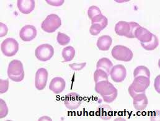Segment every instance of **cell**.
Returning a JSON list of instances; mask_svg holds the SVG:
<instances>
[{"instance_id": "cell-1", "label": "cell", "mask_w": 160, "mask_h": 121, "mask_svg": "<svg viewBox=\"0 0 160 121\" xmlns=\"http://www.w3.org/2000/svg\"><path fill=\"white\" fill-rule=\"evenodd\" d=\"M95 91L100 94L105 102L112 103L118 96V89L108 81H102L96 83Z\"/></svg>"}, {"instance_id": "cell-2", "label": "cell", "mask_w": 160, "mask_h": 121, "mask_svg": "<svg viewBox=\"0 0 160 121\" xmlns=\"http://www.w3.org/2000/svg\"><path fill=\"white\" fill-rule=\"evenodd\" d=\"M150 84L149 78L142 76L135 77L132 84L128 88V93L132 98L138 94L145 93V91Z\"/></svg>"}, {"instance_id": "cell-3", "label": "cell", "mask_w": 160, "mask_h": 121, "mask_svg": "<svg viewBox=\"0 0 160 121\" xmlns=\"http://www.w3.org/2000/svg\"><path fill=\"white\" fill-rule=\"evenodd\" d=\"M8 75L9 79L14 82L23 80L24 71L22 62L18 60H12L8 65Z\"/></svg>"}, {"instance_id": "cell-4", "label": "cell", "mask_w": 160, "mask_h": 121, "mask_svg": "<svg viewBox=\"0 0 160 121\" xmlns=\"http://www.w3.org/2000/svg\"><path fill=\"white\" fill-rule=\"evenodd\" d=\"M62 24L60 17L55 14H49L42 22L41 28L47 33H53L58 29Z\"/></svg>"}, {"instance_id": "cell-5", "label": "cell", "mask_w": 160, "mask_h": 121, "mask_svg": "<svg viewBox=\"0 0 160 121\" xmlns=\"http://www.w3.org/2000/svg\"><path fill=\"white\" fill-rule=\"evenodd\" d=\"M112 55L116 60L122 62H130L133 56L132 51L128 47L118 45L112 50Z\"/></svg>"}, {"instance_id": "cell-6", "label": "cell", "mask_w": 160, "mask_h": 121, "mask_svg": "<svg viewBox=\"0 0 160 121\" xmlns=\"http://www.w3.org/2000/svg\"><path fill=\"white\" fill-rule=\"evenodd\" d=\"M1 48L4 55L12 57L17 53L19 50V43L13 38H8L2 41Z\"/></svg>"}, {"instance_id": "cell-7", "label": "cell", "mask_w": 160, "mask_h": 121, "mask_svg": "<svg viewBox=\"0 0 160 121\" xmlns=\"http://www.w3.org/2000/svg\"><path fill=\"white\" fill-rule=\"evenodd\" d=\"M35 54L38 60L42 62H46L50 60L53 57L54 54V48L50 44H42L36 49Z\"/></svg>"}, {"instance_id": "cell-8", "label": "cell", "mask_w": 160, "mask_h": 121, "mask_svg": "<svg viewBox=\"0 0 160 121\" xmlns=\"http://www.w3.org/2000/svg\"><path fill=\"white\" fill-rule=\"evenodd\" d=\"M110 75L112 80L114 81L116 83L122 82L126 78V68L122 65H116L112 68Z\"/></svg>"}, {"instance_id": "cell-9", "label": "cell", "mask_w": 160, "mask_h": 121, "mask_svg": "<svg viewBox=\"0 0 160 121\" xmlns=\"http://www.w3.org/2000/svg\"><path fill=\"white\" fill-rule=\"evenodd\" d=\"M37 29L32 25H26L19 32L20 38L24 42H29L36 38Z\"/></svg>"}, {"instance_id": "cell-10", "label": "cell", "mask_w": 160, "mask_h": 121, "mask_svg": "<svg viewBox=\"0 0 160 121\" xmlns=\"http://www.w3.org/2000/svg\"><path fill=\"white\" fill-rule=\"evenodd\" d=\"M64 103L68 109L74 110L80 107L81 104V98L78 94L71 93L67 95Z\"/></svg>"}, {"instance_id": "cell-11", "label": "cell", "mask_w": 160, "mask_h": 121, "mask_svg": "<svg viewBox=\"0 0 160 121\" xmlns=\"http://www.w3.org/2000/svg\"><path fill=\"white\" fill-rule=\"evenodd\" d=\"M48 80V72L45 68H39L36 74L35 86L38 90L43 89L47 84Z\"/></svg>"}, {"instance_id": "cell-12", "label": "cell", "mask_w": 160, "mask_h": 121, "mask_svg": "<svg viewBox=\"0 0 160 121\" xmlns=\"http://www.w3.org/2000/svg\"><path fill=\"white\" fill-rule=\"evenodd\" d=\"M66 87V83L61 77H55L50 81L49 85V89L50 91L55 94H59L62 93Z\"/></svg>"}, {"instance_id": "cell-13", "label": "cell", "mask_w": 160, "mask_h": 121, "mask_svg": "<svg viewBox=\"0 0 160 121\" xmlns=\"http://www.w3.org/2000/svg\"><path fill=\"white\" fill-rule=\"evenodd\" d=\"M133 99V106L137 111H143L146 109L148 101L145 93H140L136 95Z\"/></svg>"}, {"instance_id": "cell-14", "label": "cell", "mask_w": 160, "mask_h": 121, "mask_svg": "<svg viewBox=\"0 0 160 121\" xmlns=\"http://www.w3.org/2000/svg\"><path fill=\"white\" fill-rule=\"evenodd\" d=\"M36 3L34 0H18V8L21 13L28 14L35 8Z\"/></svg>"}, {"instance_id": "cell-15", "label": "cell", "mask_w": 160, "mask_h": 121, "mask_svg": "<svg viewBox=\"0 0 160 121\" xmlns=\"http://www.w3.org/2000/svg\"><path fill=\"white\" fill-rule=\"evenodd\" d=\"M152 33L142 26L137 29L135 34V38L140 40L141 43H147L151 41L152 39Z\"/></svg>"}, {"instance_id": "cell-16", "label": "cell", "mask_w": 160, "mask_h": 121, "mask_svg": "<svg viewBox=\"0 0 160 121\" xmlns=\"http://www.w3.org/2000/svg\"><path fill=\"white\" fill-rule=\"evenodd\" d=\"M112 43V38L108 35H104L99 38L97 41V46L99 50L102 51H107L109 50Z\"/></svg>"}, {"instance_id": "cell-17", "label": "cell", "mask_w": 160, "mask_h": 121, "mask_svg": "<svg viewBox=\"0 0 160 121\" xmlns=\"http://www.w3.org/2000/svg\"><path fill=\"white\" fill-rule=\"evenodd\" d=\"M130 31V24L125 21H119L115 26L116 34L120 36H127Z\"/></svg>"}, {"instance_id": "cell-18", "label": "cell", "mask_w": 160, "mask_h": 121, "mask_svg": "<svg viewBox=\"0 0 160 121\" xmlns=\"http://www.w3.org/2000/svg\"><path fill=\"white\" fill-rule=\"evenodd\" d=\"M113 67V63L108 58H102L97 63V69H101L105 71L108 75L110 74L111 70Z\"/></svg>"}, {"instance_id": "cell-19", "label": "cell", "mask_w": 160, "mask_h": 121, "mask_svg": "<svg viewBox=\"0 0 160 121\" xmlns=\"http://www.w3.org/2000/svg\"><path fill=\"white\" fill-rule=\"evenodd\" d=\"M75 49L72 46H68L62 50V57L65 62L72 61L75 56Z\"/></svg>"}, {"instance_id": "cell-20", "label": "cell", "mask_w": 160, "mask_h": 121, "mask_svg": "<svg viewBox=\"0 0 160 121\" xmlns=\"http://www.w3.org/2000/svg\"><path fill=\"white\" fill-rule=\"evenodd\" d=\"M100 116L102 119L109 120L113 115V111L110 106L108 105H102L99 108Z\"/></svg>"}, {"instance_id": "cell-21", "label": "cell", "mask_w": 160, "mask_h": 121, "mask_svg": "<svg viewBox=\"0 0 160 121\" xmlns=\"http://www.w3.org/2000/svg\"><path fill=\"white\" fill-rule=\"evenodd\" d=\"M141 45L143 48L147 50L152 51L155 50L159 45V40L157 36L153 34L152 39L147 43H141Z\"/></svg>"}, {"instance_id": "cell-22", "label": "cell", "mask_w": 160, "mask_h": 121, "mask_svg": "<svg viewBox=\"0 0 160 121\" xmlns=\"http://www.w3.org/2000/svg\"><path fill=\"white\" fill-rule=\"evenodd\" d=\"M134 78L137 77H146L147 78L150 77V72L149 69L145 66H138L137 67L133 72Z\"/></svg>"}, {"instance_id": "cell-23", "label": "cell", "mask_w": 160, "mask_h": 121, "mask_svg": "<svg viewBox=\"0 0 160 121\" xmlns=\"http://www.w3.org/2000/svg\"><path fill=\"white\" fill-rule=\"evenodd\" d=\"M91 24H98L100 25L103 29H105L108 24V20L106 16L102 14L95 16L91 19Z\"/></svg>"}, {"instance_id": "cell-24", "label": "cell", "mask_w": 160, "mask_h": 121, "mask_svg": "<svg viewBox=\"0 0 160 121\" xmlns=\"http://www.w3.org/2000/svg\"><path fill=\"white\" fill-rule=\"evenodd\" d=\"M108 74L104 70L97 69L94 73V80L95 83L102 81H108Z\"/></svg>"}, {"instance_id": "cell-25", "label": "cell", "mask_w": 160, "mask_h": 121, "mask_svg": "<svg viewBox=\"0 0 160 121\" xmlns=\"http://www.w3.org/2000/svg\"><path fill=\"white\" fill-rule=\"evenodd\" d=\"M57 40L60 45L64 46L70 43V38L69 36H68L67 35H66L65 34L59 32V33H58V34H57Z\"/></svg>"}, {"instance_id": "cell-26", "label": "cell", "mask_w": 160, "mask_h": 121, "mask_svg": "<svg viewBox=\"0 0 160 121\" xmlns=\"http://www.w3.org/2000/svg\"><path fill=\"white\" fill-rule=\"evenodd\" d=\"M129 24H130V31L126 37L128 38H130V39L135 38V31L137 28L140 27V26L135 22H130Z\"/></svg>"}, {"instance_id": "cell-27", "label": "cell", "mask_w": 160, "mask_h": 121, "mask_svg": "<svg viewBox=\"0 0 160 121\" xmlns=\"http://www.w3.org/2000/svg\"><path fill=\"white\" fill-rule=\"evenodd\" d=\"M102 14V13H101L100 9L98 6H91L88 9V16H89V19H93L95 16H96L99 14Z\"/></svg>"}, {"instance_id": "cell-28", "label": "cell", "mask_w": 160, "mask_h": 121, "mask_svg": "<svg viewBox=\"0 0 160 121\" xmlns=\"http://www.w3.org/2000/svg\"><path fill=\"white\" fill-rule=\"evenodd\" d=\"M104 29L98 24H92L90 28V34L92 36L98 35Z\"/></svg>"}, {"instance_id": "cell-29", "label": "cell", "mask_w": 160, "mask_h": 121, "mask_svg": "<svg viewBox=\"0 0 160 121\" xmlns=\"http://www.w3.org/2000/svg\"><path fill=\"white\" fill-rule=\"evenodd\" d=\"M0 103H1V112H0V118H4L6 117L8 113V109L6 106V104L5 102L2 100H0Z\"/></svg>"}, {"instance_id": "cell-30", "label": "cell", "mask_w": 160, "mask_h": 121, "mask_svg": "<svg viewBox=\"0 0 160 121\" xmlns=\"http://www.w3.org/2000/svg\"><path fill=\"white\" fill-rule=\"evenodd\" d=\"M1 91L0 93L1 94L6 93L8 89V87H9V81L8 80H1Z\"/></svg>"}, {"instance_id": "cell-31", "label": "cell", "mask_w": 160, "mask_h": 121, "mask_svg": "<svg viewBox=\"0 0 160 121\" xmlns=\"http://www.w3.org/2000/svg\"><path fill=\"white\" fill-rule=\"evenodd\" d=\"M86 65V63H72L70 64L69 66L70 67L75 71H80L84 68Z\"/></svg>"}, {"instance_id": "cell-32", "label": "cell", "mask_w": 160, "mask_h": 121, "mask_svg": "<svg viewBox=\"0 0 160 121\" xmlns=\"http://www.w3.org/2000/svg\"><path fill=\"white\" fill-rule=\"evenodd\" d=\"M8 31V27L3 23H0V36L1 38L4 37Z\"/></svg>"}, {"instance_id": "cell-33", "label": "cell", "mask_w": 160, "mask_h": 121, "mask_svg": "<svg viewBox=\"0 0 160 121\" xmlns=\"http://www.w3.org/2000/svg\"><path fill=\"white\" fill-rule=\"evenodd\" d=\"M47 3L53 6H60L64 3V0H46Z\"/></svg>"}]
</instances>
